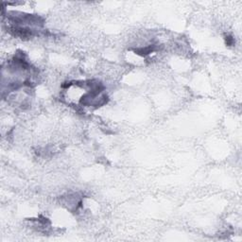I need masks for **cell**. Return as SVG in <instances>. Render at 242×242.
I'll return each mask as SVG.
<instances>
[{"mask_svg": "<svg viewBox=\"0 0 242 242\" xmlns=\"http://www.w3.org/2000/svg\"><path fill=\"white\" fill-rule=\"evenodd\" d=\"M155 50V47L154 46H148V47H140V48H136L134 49L133 51L135 52L136 54H138L140 56H147L151 54V52H153Z\"/></svg>", "mask_w": 242, "mask_h": 242, "instance_id": "cell-1", "label": "cell"}, {"mask_svg": "<svg viewBox=\"0 0 242 242\" xmlns=\"http://www.w3.org/2000/svg\"><path fill=\"white\" fill-rule=\"evenodd\" d=\"M225 44L228 47H232L235 44V39L231 35H225Z\"/></svg>", "mask_w": 242, "mask_h": 242, "instance_id": "cell-2", "label": "cell"}]
</instances>
